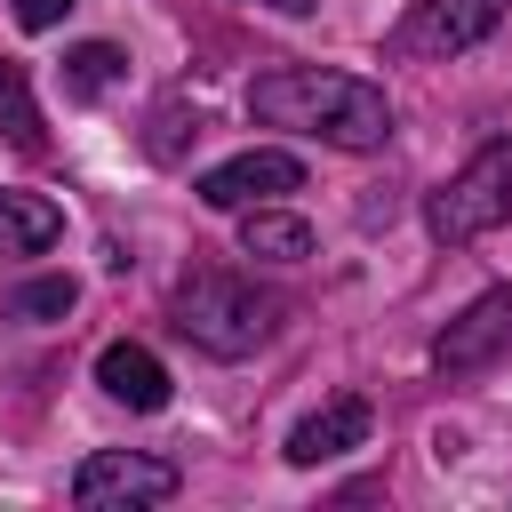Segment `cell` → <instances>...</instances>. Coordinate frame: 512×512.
<instances>
[{
	"label": "cell",
	"instance_id": "1",
	"mask_svg": "<svg viewBox=\"0 0 512 512\" xmlns=\"http://www.w3.org/2000/svg\"><path fill=\"white\" fill-rule=\"evenodd\" d=\"M248 120L288 128V136H320L336 152H376L392 144V104L376 80L360 72H320V64H280L248 88Z\"/></svg>",
	"mask_w": 512,
	"mask_h": 512
},
{
	"label": "cell",
	"instance_id": "2",
	"mask_svg": "<svg viewBox=\"0 0 512 512\" xmlns=\"http://www.w3.org/2000/svg\"><path fill=\"white\" fill-rule=\"evenodd\" d=\"M168 320H176V336H192L200 352H216V360H248V352H264V344L280 336L288 304H280L272 288H256V280L208 264V272H184V280H176Z\"/></svg>",
	"mask_w": 512,
	"mask_h": 512
},
{
	"label": "cell",
	"instance_id": "3",
	"mask_svg": "<svg viewBox=\"0 0 512 512\" xmlns=\"http://www.w3.org/2000/svg\"><path fill=\"white\" fill-rule=\"evenodd\" d=\"M424 224H432V240H448V248L512 224V136H504V144H480V152L424 200Z\"/></svg>",
	"mask_w": 512,
	"mask_h": 512
},
{
	"label": "cell",
	"instance_id": "4",
	"mask_svg": "<svg viewBox=\"0 0 512 512\" xmlns=\"http://www.w3.org/2000/svg\"><path fill=\"white\" fill-rule=\"evenodd\" d=\"M176 496V464L144 456V448H96L72 472V504L88 512H136V504H168Z\"/></svg>",
	"mask_w": 512,
	"mask_h": 512
},
{
	"label": "cell",
	"instance_id": "5",
	"mask_svg": "<svg viewBox=\"0 0 512 512\" xmlns=\"http://www.w3.org/2000/svg\"><path fill=\"white\" fill-rule=\"evenodd\" d=\"M504 24V0H416L392 24V56H464Z\"/></svg>",
	"mask_w": 512,
	"mask_h": 512
},
{
	"label": "cell",
	"instance_id": "6",
	"mask_svg": "<svg viewBox=\"0 0 512 512\" xmlns=\"http://www.w3.org/2000/svg\"><path fill=\"white\" fill-rule=\"evenodd\" d=\"M504 352H512V288H488V296H472V304L440 328L432 368H440V376H480V368H496Z\"/></svg>",
	"mask_w": 512,
	"mask_h": 512
},
{
	"label": "cell",
	"instance_id": "7",
	"mask_svg": "<svg viewBox=\"0 0 512 512\" xmlns=\"http://www.w3.org/2000/svg\"><path fill=\"white\" fill-rule=\"evenodd\" d=\"M296 184H304V160H296V152L248 144V152H232V160H216V168L200 176V200H208V208H264V200H280V192H296Z\"/></svg>",
	"mask_w": 512,
	"mask_h": 512
},
{
	"label": "cell",
	"instance_id": "8",
	"mask_svg": "<svg viewBox=\"0 0 512 512\" xmlns=\"http://www.w3.org/2000/svg\"><path fill=\"white\" fill-rule=\"evenodd\" d=\"M368 440V400L360 392H344V400H328V408H312L296 432H288V464L296 472H312V464H336L344 448H360Z\"/></svg>",
	"mask_w": 512,
	"mask_h": 512
},
{
	"label": "cell",
	"instance_id": "9",
	"mask_svg": "<svg viewBox=\"0 0 512 512\" xmlns=\"http://www.w3.org/2000/svg\"><path fill=\"white\" fill-rule=\"evenodd\" d=\"M96 384H104L120 408H136V416L168 408V368H160V352H144V344H104V352H96Z\"/></svg>",
	"mask_w": 512,
	"mask_h": 512
},
{
	"label": "cell",
	"instance_id": "10",
	"mask_svg": "<svg viewBox=\"0 0 512 512\" xmlns=\"http://www.w3.org/2000/svg\"><path fill=\"white\" fill-rule=\"evenodd\" d=\"M240 256L304 264V256H312V224H304V216H280V208H240Z\"/></svg>",
	"mask_w": 512,
	"mask_h": 512
},
{
	"label": "cell",
	"instance_id": "11",
	"mask_svg": "<svg viewBox=\"0 0 512 512\" xmlns=\"http://www.w3.org/2000/svg\"><path fill=\"white\" fill-rule=\"evenodd\" d=\"M56 232H64L56 200H40V192H0V256H40Z\"/></svg>",
	"mask_w": 512,
	"mask_h": 512
},
{
	"label": "cell",
	"instance_id": "12",
	"mask_svg": "<svg viewBox=\"0 0 512 512\" xmlns=\"http://www.w3.org/2000/svg\"><path fill=\"white\" fill-rule=\"evenodd\" d=\"M128 72V56L112 48V40H80L72 56H64V96H80V104H96L112 80Z\"/></svg>",
	"mask_w": 512,
	"mask_h": 512
},
{
	"label": "cell",
	"instance_id": "13",
	"mask_svg": "<svg viewBox=\"0 0 512 512\" xmlns=\"http://www.w3.org/2000/svg\"><path fill=\"white\" fill-rule=\"evenodd\" d=\"M0 136H8L16 152H40V104H32V80H24V64H8V56H0Z\"/></svg>",
	"mask_w": 512,
	"mask_h": 512
},
{
	"label": "cell",
	"instance_id": "14",
	"mask_svg": "<svg viewBox=\"0 0 512 512\" xmlns=\"http://www.w3.org/2000/svg\"><path fill=\"white\" fill-rule=\"evenodd\" d=\"M80 304V288L64 280V272H48V280H24V288H8V312L16 320H64Z\"/></svg>",
	"mask_w": 512,
	"mask_h": 512
},
{
	"label": "cell",
	"instance_id": "15",
	"mask_svg": "<svg viewBox=\"0 0 512 512\" xmlns=\"http://www.w3.org/2000/svg\"><path fill=\"white\" fill-rule=\"evenodd\" d=\"M8 8H16V24H24V32H48V24H64V8H72V0H8Z\"/></svg>",
	"mask_w": 512,
	"mask_h": 512
},
{
	"label": "cell",
	"instance_id": "16",
	"mask_svg": "<svg viewBox=\"0 0 512 512\" xmlns=\"http://www.w3.org/2000/svg\"><path fill=\"white\" fill-rule=\"evenodd\" d=\"M264 8H280V16H304V8H320V0H264Z\"/></svg>",
	"mask_w": 512,
	"mask_h": 512
}]
</instances>
